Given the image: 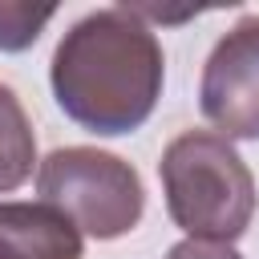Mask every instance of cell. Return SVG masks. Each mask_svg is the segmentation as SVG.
Returning a JSON list of instances; mask_svg holds the SVG:
<instances>
[{
	"instance_id": "cell-1",
	"label": "cell",
	"mask_w": 259,
	"mask_h": 259,
	"mask_svg": "<svg viewBox=\"0 0 259 259\" xmlns=\"http://www.w3.org/2000/svg\"><path fill=\"white\" fill-rule=\"evenodd\" d=\"M162 40L130 4L81 16L57 40L49 65L61 113L101 138L142 130L162 97Z\"/></svg>"
},
{
	"instance_id": "cell-2",
	"label": "cell",
	"mask_w": 259,
	"mask_h": 259,
	"mask_svg": "<svg viewBox=\"0 0 259 259\" xmlns=\"http://www.w3.org/2000/svg\"><path fill=\"white\" fill-rule=\"evenodd\" d=\"M166 210L186 239L235 243L259 206L255 174L239 158V150L214 130L178 134L158 162Z\"/></svg>"
},
{
	"instance_id": "cell-3",
	"label": "cell",
	"mask_w": 259,
	"mask_h": 259,
	"mask_svg": "<svg viewBox=\"0 0 259 259\" xmlns=\"http://www.w3.org/2000/svg\"><path fill=\"white\" fill-rule=\"evenodd\" d=\"M40 202L57 206L89 239H121L142 223L146 190L138 170L97 146H61L36 166Z\"/></svg>"
},
{
	"instance_id": "cell-4",
	"label": "cell",
	"mask_w": 259,
	"mask_h": 259,
	"mask_svg": "<svg viewBox=\"0 0 259 259\" xmlns=\"http://www.w3.org/2000/svg\"><path fill=\"white\" fill-rule=\"evenodd\" d=\"M198 105L214 134H223L227 142H259V12L243 16L210 49L202 65Z\"/></svg>"
},
{
	"instance_id": "cell-5",
	"label": "cell",
	"mask_w": 259,
	"mask_h": 259,
	"mask_svg": "<svg viewBox=\"0 0 259 259\" xmlns=\"http://www.w3.org/2000/svg\"><path fill=\"white\" fill-rule=\"evenodd\" d=\"M85 239L49 202H0V259H81Z\"/></svg>"
},
{
	"instance_id": "cell-6",
	"label": "cell",
	"mask_w": 259,
	"mask_h": 259,
	"mask_svg": "<svg viewBox=\"0 0 259 259\" xmlns=\"http://www.w3.org/2000/svg\"><path fill=\"white\" fill-rule=\"evenodd\" d=\"M36 166V134L20 105V97L0 85V194L28 182Z\"/></svg>"
},
{
	"instance_id": "cell-7",
	"label": "cell",
	"mask_w": 259,
	"mask_h": 259,
	"mask_svg": "<svg viewBox=\"0 0 259 259\" xmlns=\"http://www.w3.org/2000/svg\"><path fill=\"white\" fill-rule=\"evenodd\" d=\"M53 4H20L0 0V53H24L40 40L45 24L53 20Z\"/></svg>"
},
{
	"instance_id": "cell-8",
	"label": "cell",
	"mask_w": 259,
	"mask_h": 259,
	"mask_svg": "<svg viewBox=\"0 0 259 259\" xmlns=\"http://www.w3.org/2000/svg\"><path fill=\"white\" fill-rule=\"evenodd\" d=\"M166 259H243L231 243H210V239H182L166 251Z\"/></svg>"
}]
</instances>
